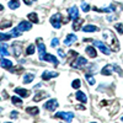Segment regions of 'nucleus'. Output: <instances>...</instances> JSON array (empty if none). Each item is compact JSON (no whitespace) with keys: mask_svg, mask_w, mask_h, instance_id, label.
I'll return each instance as SVG.
<instances>
[{"mask_svg":"<svg viewBox=\"0 0 123 123\" xmlns=\"http://www.w3.org/2000/svg\"><path fill=\"white\" fill-rule=\"evenodd\" d=\"M15 92H16V94H18V95H21L22 97H27V96L30 95V92H28L26 89H22V87H17V89H15Z\"/></svg>","mask_w":123,"mask_h":123,"instance_id":"19","label":"nucleus"},{"mask_svg":"<svg viewBox=\"0 0 123 123\" xmlns=\"http://www.w3.org/2000/svg\"><path fill=\"white\" fill-rule=\"evenodd\" d=\"M33 79H35V75H33V74H26V75L24 76V83H25V84H30Z\"/></svg>","mask_w":123,"mask_h":123,"instance_id":"25","label":"nucleus"},{"mask_svg":"<svg viewBox=\"0 0 123 123\" xmlns=\"http://www.w3.org/2000/svg\"><path fill=\"white\" fill-rule=\"evenodd\" d=\"M76 98H78L80 102H83V104H86V102H87L86 95L84 94V92H81V91H78V92H76Z\"/></svg>","mask_w":123,"mask_h":123,"instance_id":"18","label":"nucleus"},{"mask_svg":"<svg viewBox=\"0 0 123 123\" xmlns=\"http://www.w3.org/2000/svg\"><path fill=\"white\" fill-rule=\"evenodd\" d=\"M18 28L21 30L22 32H24V31H30L31 28H32V24L27 22V21H21L18 24Z\"/></svg>","mask_w":123,"mask_h":123,"instance_id":"9","label":"nucleus"},{"mask_svg":"<svg viewBox=\"0 0 123 123\" xmlns=\"http://www.w3.org/2000/svg\"><path fill=\"white\" fill-rule=\"evenodd\" d=\"M76 36L75 35H71V33H69L68 36H67V38L64 39V44L65 46H69V44H71V43H74V42H76Z\"/></svg>","mask_w":123,"mask_h":123,"instance_id":"12","label":"nucleus"},{"mask_svg":"<svg viewBox=\"0 0 123 123\" xmlns=\"http://www.w3.org/2000/svg\"><path fill=\"white\" fill-rule=\"evenodd\" d=\"M0 50H1V57L3 55H9V52H7V48H6V44L1 42V48H0Z\"/></svg>","mask_w":123,"mask_h":123,"instance_id":"29","label":"nucleus"},{"mask_svg":"<svg viewBox=\"0 0 123 123\" xmlns=\"http://www.w3.org/2000/svg\"><path fill=\"white\" fill-rule=\"evenodd\" d=\"M81 10H83L84 12H87L89 10H90V6L87 3H81Z\"/></svg>","mask_w":123,"mask_h":123,"instance_id":"32","label":"nucleus"},{"mask_svg":"<svg viewBox=\"0 0 123 123\" xmlns=\"http://www.w3.org/2000/svg\"><path fill=\"white\" fill-rule=\"evenodd\" d=\"M11 101H12V104H14V105H16V106H18V107H21V106H22V100L20 98V97L14 96V97L11 98Z\"/></svg>","mask_w":123,"mask_h":123,"instance_id":"27","label":"nucleus"},{"mask_svg":"<svg viewBox=\"0 0 123 123\" xmlns=\"http://www.w3.org/2000/svg\"><path fill=\"white\" fill-rule=\"evenodd\" d=\"M57 107H58L57 100H50V101H47L44 104V108L49 110V111H54V110H57Z\"/></svg>","mask_w":123,"mask_h":123,"instance_id":"7","label":"nucleus"},{"mask_svg":"<svg viewBox=\"0 0 123 123\" xmlns=\"http://www.w3.org/2000/svg\"><path fill=\"white\" fill-rule=\"evenodd\" d=\"M94 44H95L104 54H110V53H111V50L104 44V42H101V41H94Z\"/></svg>","mask_w":123,"mask_h":123,"instance_id":"6","label":"nucleus"},{"mask_svg":"<svg viewBox=\"0 0 123 123\" xmlns=\"http://www.w3.org/2000/svg\"><path fill=\"white\" fill-rule=\"evenodd\" d=\"M46 96H47L46 92H38V94L33 97V101H35V102H38V101H41L42 98H44Z\"/></svg>","mask_w":123,"mask_h":123,"instance_id":"24","label":"nucleus"},{"mask_svg":"<svg viewBox=\"0 0 123 123\" xmlns=\"http://www.w3.org/2000/svg\"><path fill=\"white\" fill-rule=\"evenodd\" d=\"M24 1H25V4H26V5H31L33 1H36V0H24Z\"/></svg>","mask_w":123,"mask_h":123,"instance_id":"42","label":"nucleus"},{"mask_svg":"<svg viewBox=\"0 0 123 123\" xmlns=\"http://www.w3.org/2000/svg\"><path fill=\"white\" fill-rule=\"evenodd\" d=\"M58 44H59V39L58 38H53L52 42H50V46H52V47H57Z\"/></svg>","mask_w":123,"mask_h":123,"instance_id":"36","label":"nucleus"},{"mask_svg":"<svg viewBox=\"0 0 123 123\" xmlns=\"http://www.w3.org/2000/svg\"><path fill=\"white\" fill-rule=\"evenodd\" d=\"M9 26H11V22H9V21H7L6 24H4V25L1 24V30H4V28H6V27H9Z\"/></svg>","mask_w":123,"mask_h":123,"instance_id":"39","label":"nucleus"},{"mask_svg":"<svg viewBox=\"0 0 123 123\" xmlns=\"http://www.w3.org/2000/svg\"><path fill=\"white\" fill-rule=\"evenodd\" d=\"M33 53H35V46L33 44H30L27 47V49H26V54L27 55H31V54H33Z\"/></svg>","mask_w":123,"mask_h":123,"instance_id":"30","label":"nucleus"},{"mask_svg":"<svg viewBox=\"0 0 123 123\" xmlns=\"http://www.w3.org/2000/svg\"><path fill=\"white\" fill-rule=\"evenodd\" d=\"M76 108H78V110H83V111L85 110V107H84V106H76Z\"/></svg>","mask_w":123,"mask_h":123,"instance_id":"43","label":"nucleus"},{"mask_svg":"<svg viewBox=\"0 0 123 123\" xmlns=\"http://www.w3.org/2000/svg\"><path fill=\"white\" fill-rule=\"evenodd\" d=\"M22 71V68L21 67H17V68H11V73H20Z\"/></svg>","mask_w":123,"mask_h":123,"instance_id":"38","label":"nucleus"},{"mask_svg":"<svg viewBox=\"0 0 123 123\" xmlns=\"http://www.w3.org/2000/svg\"><path fill=\"white\" fill-rule=\"evenodd\" d=\"M98 28L96 27V26H94V25H86L84 28H83V31L84 32H86V33H90V32H96Z\"/></svg>","mask_w":123,"mask_h":123,"instance_id":"20","label":"nucleus"},{"mask_svg":"<svg viewBox=\"0 0 123 123\" xmlns=\"http://www.w3.org/2000/svg\"><path fill=\"white\" fill-rule=\"evenodd\" d=\"M115 27H116V30L118 31L119 33H122V35H123V24H116V25H115Z\"/></svg>","mask_w":123,"mask_h":123,"instance_id":"35","label":"nucleus"},{"mask_svg":"<svg viewBox=\"0 0 123 123\" xmlns=\"http://www.w3.org/2000/svg\"><path fill=\"white\" fill-rule=\"evenodd\" d=\"M86 59L84 58V57H78L76 58V60L75 62H73V63H71V67L73 68H81V67H84V65H86Z\"/></svg>","mask_w":123,"mask_h":123,"instance_id":"5","label":"nucleus"},{"mask_svg":"<svg viewBox=\"0 0 123 123\" xmlns=\"http://www.w3.org/2000/svg\"><path fill=\"white\" fill-rule=\"evenodd\" d=\"M113 69H115V70L117 71V73H118V74H119L121 76H123V70H122V69H121V68H119L118 65H115V67H113Z\"/></svg>","mask_w":123,"mask_h":123,"instance_id":"37","label":"nucleus"},{"mask_svg":"<svg viewBox=\"0 0 123 123\" xmlns=\"http://www.w3.org/2000/svg\"><path fill=\"white\" fill-rule=\"evenodd\" d=\"M86 80H87V83H89L90 85H94V84H95V79H94V76H90L89 74H86Z\"/></svg>","mask_w":123,"mask_h":123,"instance_id":"34","label":"nucleus"},{"mask_svg":"<svg viewBox=\"0 0 123 123\" xmlns=\"http://www.w3.org/2000/svg\"><path fill=\"white\" fill-rule=\"evenodd\" d=\"M79 16V11H78V7L76 6H71L69 9V17L71 20H76Z\"/></svg>","mask_w":123,"mask_h":123,"instance_id":"10","label":"nucleus"},{"mask_svg":"<svg viewBox=\"0 0 123 123\" xmlns=\"http://www.w3.org/2000/svg\"><path fill=\"white\" fill-rule=\"evenodd\" d=\"M12 67H14V64H12L11 60L4 59V58L1 57V68H4V69H11Z\"/></svg>","mask_w":123,"mask_h":123,"instance_id":"14","label":"nucleus"},{"mask_svg":"<svg viewBox=\"0 0 123 123\" xmlns=\"http://www.w3.org/2000/svg\"><path fill=\"white\" fill-rule=\"evenodd\" d=\"M28 20L30 21H32V22H35V24H38V17H37V14L36 12H31V14H28Z\"/></svg>","mask_w":123,"mask_h":123,"instance_id":"22","label":"nucleus"},{"mask_svg":"<svg viewBox=\"0 0 123 123\" xmlns=\"http://www.w3.org/2000/svg\"><path fill=\"white\" fill-rule=\"evenodd\" d=\"M86 53H87V55L90 57V58H96L97 57V53H96V50H95V48L94 47H86Z\"/></svg>","mask_w":123,"mask_h":123,"instance_id":"17","label":"nucleus"},{"mask_svg":"<svg viewBox=\"0 0 123 123\" xmlns=\"http://www.w3.org/2000/svg\"><path fill=\"white\" fill-rule=\"evenodd\" d=\"M10 117H11V118H17V112H11V113H10Z\"/></svg>","mask_w":123,"mask_h":123,"instance_id":"41","label":"nucleus"},{"mask_svg":"<svg viewBox=\"0 0 123 123\" xmlns=\"http://www.w3.org/2000/svg\"><path fill=\"white\" fill-rule=\"evenodd\" d=\"M62 20H63V16H62V14H54L52 17H50V24H52V26L54 28H60L62 26Z\"/></svg>","mask_w":123,"mask_h":123,"instance_id":"2","label":"nucleus"},{"mask_svg":"<svg viewBox=\"0 0 123 123\" xmlns=\"http://www.w3.org/2000/svg\"><path fill=\"white\" fill-rule=\"evenodd\" d=\"M78 57H79L78 52H75V50H70L69 52V62H70V64L74 62V58H78Z\"/></svg>","mask_w":123,"mask_h":123,"instance_id":"26","label":"nucleus"},{"mask_svg":"<svg viewBox=\"0 0 123 123\" xmlns=\"http://www.w3.org/2000/svg\"><path fill=\"white\" fill-rule=\"evenodd\" d=\"M27 113H30V115H38V112H39V110L37 108V107H27Z\"/></svg>","mask_w":123,"mask_h":123,"instance_id":"28","label":"nucleus"},{"mask_svg":"<svg viewBox=\"0 0 123 123\" xmlns=\"http://www.w3.org/2000/svg\"><path fill=\"white\" fill-rule=\"evenodd\" d=\"M104 39L105 42L108 43V46L111 47V49L113 50V52H118L119 50V43H118V39L117 37L115 36V33L112 32L110 30H106L104 32Z\"/></svg>","mask_w":123,"mask_h":123,"instance_id":"1","label":"nucleus"},{"mask_svg":"<svg viewBox=\"0 0 123 123\" xmlns=\"http://www.w3.org/2000/svg\"><path fill=\"white\" fill-rule=\"evenodd\" d=\"M43 60H44V62H49V63H53L55 67L58 65V59H57L54 55H52V54H46L44 58H43Z\"/></svg>","mask_w":123,"mask_h":123,"instance_id":"13","label":"nucleus"},{"mask_svg":"<svg viewBox=\"0 0 123 123\" xmlns=\"http://www.w3.org/2000/svg\"><path fill=\"white\" fill-rule=\"evenodd\" d=\"M55 117L57 118H63L67 122H71V119L74 118V113L73 112H58V113H55Z\"/></svg>","mask_w":123,"mask_h":123,"instance_id":"3","label":"nucleus"},{"mask_svg":"<svg viewBox=\"0 0 123 123\" xmlns=\"http://www.w3.org/2000/svg\"><path fill=\"white\" fill-rule=\"evenodd\" d=\"M37 47H38V52H39V59L43 60V58L47 53H46V46L41 38H37Z\"/></svg>","mask_w":123,"mask_h":123,"instance_id":"4","label":"nucleus"},{"mask_svg":"<svg viewBox=\"0 0 123 123\" xmlns=\"http://www.w3.org/2000/svg\"><path fill=\"white\" fill-rule=\"evenodd\" d=\"M80 84H81V81H80L79 79H76V80H74V81H73L71 86H73L74 89H79V87H80Z\"/></svg>","mask_w":123,"mask_h":123,"instance_id":"33","label":"nucleus"},{"mask_svg":"<svg viewBox=\"0 0 123 123\" xmlns=\"http://www.w3.org/2000/svg\"><path fill=\"white\" fill-rule=\"evenodd\" d=\"M112 70H113V67L110 65V64H107L106 67L102 68V70H101V74H102V75H111Z\"/></svg>","mask_w":123,"mask_h":123,"instance_id":"16","label":"nucleus"},{"mask_svg":"<svg viewBox=\"0 0 123 123\" xmlns=\"http://www.w3.org/2000/svg\"><path fill=\"white\" fill-rule=\"evenodd\" d=\"M92 123H96V122H92Z\"/></svg>","mask_w":123,"mask_h":123,"instance_id":"46","label":"nucleus"},{"mask_svg":"<svg viewBox=\"0 0 123 123\" xmlns=\"http://www.w3.org/2000/svg\"><path fill=\"white\" fill-rule=\"evenodd\" d=\"M18 6H20L18 0H10V3H9V7H10V9L15 10V9H17Z\"/></svg>","mask_w":123,"mask_h":123,"instance_id":"23","label":"nucleus"},{"mask_svg":"<svg viewBox=\"0 0 123 123\" xmlns=\"http://www.w3.org/2000/svg\"><path fill=\"white\" fill-rule=\"evenodd\" d=\"M58 54H59L60 57H65V53H64L63 49H58Z\"/></svg>","mask_w":123,"mask_h":123,"instance_id":"40","label":"nucleus"},{"mask_svg":"<svg viewBox=\"0 0 123 123\" xmlns=\"http://www.w3.org/2000/svg\"><path fill=\"white\" fill-rule=\"evenodd\" d=\"M55 76H58V73H55V71H43V74H42L43 80H49V79L55 78Z\"/></svg>","mask_w":123,"mask_h":123,"instance_id":"11","label":"nucleus"},{"mask_svg":"<svg viewBox=\"0 0 123 123\" xmlns=\"http://www.w3.org/2000/svg\"><path fill=\"white\" fill-rule=\"evenodd\" d=\"M0 38H1V42H5V41H7V39L11 38V35H6V33L1 32V35H0Z\"/></svg>","mask_w":123,"mask_h":123,"instance_id":"31","label":"nucleus"},{"mask_svg":"<svg viewBox=\"0 0 123 123\" xmlns=\"http://www.w3.org/2000/svg\"><path fill=\"white\" fill-rule=\"evenodd\" d=\"M83 22H84L83 18H76L75 21L73 22V30H74V31L81 30V25H83Z\"/></svg>","mask_w":123,"mask_h":123,"instance_id":"15","label":"nucleus"},{"mask_svg":"<svg viewBox=\"0 0 123 123\" xmlns=\"http://www.w3.org/2000/svg\"><path fill=\"white\" fill-rule=\"evenodd\" d=\"M12 50H14L15 57H20V54L22 52V43H20V42L12 43Z\"/></svg>","mask_w":123,"mask_h":123,"instance_id":"8","label":"nucleus"},{"mask_svg":"<svg viewBox=\"0 0 123 123\" xmlns=\"http://www.w3.org/2000/svg\"><path fill=\"white\" fill-rule=\"evenodd\" d=\"M121 121H122V122H123V117H122V118H121Z\"/></svg>","mask_w":123,"mask_h":123,"instance_id":"44","label":"nucleus"},{"mask_svg":"<svg viewBox=\"0 0 123 123\" xmlns=\"http://www.w3.org/2000/svg\"><path fill=\"white\" fill-rule=\"evenodd\" d=\"M21 33H22V31L20 30L18 27H16V28H12V31L10 32L11 37H18V36H21Z\"/></svg>","mask_w":123,"mask_h":123,"instance_id":"21","label":"nucleus"},{"mask_svg":"<svg viewBox=\"0 0 123 123\" xmlns=\"http://www.w3.org/2000/svg\"><path fill=\"white\" fill-rule=\"evenodd\" d=\"M6 123H11V122H6Z\"/></svg>","mask_w":123,"mask_h":123,"instance_id":"45","label":"nucleus"}]
</instances>
